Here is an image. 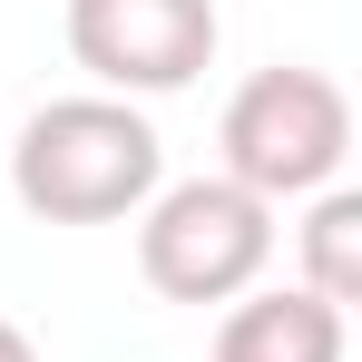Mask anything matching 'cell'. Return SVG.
Here are the masks:
<instances>
[{"label":"cell","instance_id":"obj_1","mask_svg":"<svg viewBox=\"0 0 362 362\" xmlns=\"http://www.w3.org/2000/svg\"><path fill=\"white\" fill-rule=\"evenodd\" d=\"M167 186V137L147 127L137 98H49L10 137V196L40 226H118Z\"/></svg>","mask_w":362,"mask_h":362},{"label":"cell","instance_id":"obj_2","mask_svg":"<svg viewBox=\"0 0 362 362\" xmlns=\"http://www.w3.org/2000/svg\"><path fill=\"white\" fill-rule=\"evenodd\" d=\"M216 147H226L216 177H235L245 196H264V206L323 196V186L343 177V157H353V98H343V78H323V69L274 59V69H255L235 98H226Z\"/></svg>","mask_w":362,"mask_h":362},{"label":"cell","instance_id":"obj_3","mask_svg":"<svg viewBox=\"0 0 362 362\" xmlns=\"http://www.w3.org/2000/svg\"><path fill=\"white\" fill-rule=\"evenodd\" d=\"M274 264V206L235 177H177L137 206V274L157 303H235Z\"/></svg>","mask_w":362,"mask_h":362},{"label":"cell","instance_id":"obj_4","mask_svg":"<svg viewBox=\"0 0 362 362\" xmlns=\"http://www.w3.org/2000/svg\"><path fill=\"white\" fill-rule=\"evenodd\" d=\"M216 40V0H69V59L98 78V98H177L206 78Z\"/></svg>","mask_w":362,"mask_h":362},{"label":"cell","instance_id":"obj_5","mask_svg":"<svg viewBox=\"0 0 362 362\" xmlns=\"http://www.w3.org/2000/svg\"><path fill=\"white\" fill-rule=\"evenodd\" d=\"M343 313L303 284H274V294H235L226 323H216V353L206 362H343Z\"/></svg>","mask_w":362,"mask_h":362},{"label":"cell","instance_id":"obj_6","mask_svg":"<svg viewBox=\"0 0 362 362\" xmlns=\"http://www.w3.org/2000/svg\"><path fill=\"white\" fill-rule=\"evenodd\" d=\"M294 245H303V294H323L333 313H353L362 303V196L353 186H323L313 216L294 226Z\"/></svg>","mask_w":362,"mask_h":362},{"label":"cell","instance_id":"obj_7","mask_svg":"<svg viewBox=\"0 0 362 362\" xmlns=\"http://www.w3.org/2000/svg\"><path fill=\"white\" fill-rule=\"evenodd\" d=\"M0 362H40V343H30V333H20L10 313H0Z\"/></svg>","mask_w":362,"mask_h":362}]
</instances>
